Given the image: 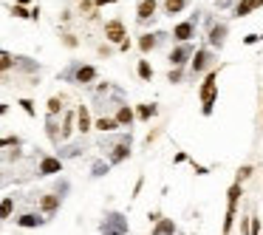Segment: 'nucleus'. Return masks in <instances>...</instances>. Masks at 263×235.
<instances>
[{"label": "nucleus", "mask_w": 263, "mask_h": 235, "mask_svg": "<svg viewBox=\"0 0 263 235\" xmlns=\"http://www.w3.org/2000/svg\"><path fill=\"white\" fill-rule=\"evenodd\" d=\"M215 97H218V74L209 71L204 79V85H201V111H204V116L213 114V108H215Z\"/></svg>", "instance_id": "2"}, {"label": "nucleus", "mask_w": 263, "mask_h": 235, "mask_svg": "<svg viewBox=\"0 0 263 235\" xmlns=\"http://www.w3.org/2000/svg\"><path fill=\"white\" fill-rule=\"evenodd\" d=\"M241 232L249 235V218H241Z\"/></svg>", "instance_id": "37"}, {"label": "nucleus", "mask_w": 263, "mask_h": 235, "mask_svg": "<svg viewBox=\"0 0 263 235\" xmlns=\"http://www.w3.org/2000/svg\"><path fill=\"white\" fill-rule=\"evenodd\" d=\"M192 34H195V23H192V20L178 23V26H176V31H173V37H176V40H181V43H187V40H190Z\"/></svg>", "instance_id": "13"}, {"label": "nucleus", "mask_w": 263, "mask_h": 235, "mask_svg": "<svg viewBox=\"0 0 263 235\" xmlns=\"http://www.w3.org/2000/svg\"><path fill=\"white\" fill-rule=\"evenodd\" d=\"M184 6H187V0H167V3H164L167 15H178V12H181Z\"/></svg>", "instance_id": "27"}, {"label": "nucleus", "mask_w": 263, "mask_h": 235, "mask_svg": "<svg viewBox=\"0 0 263 235\" xmlns=\"http://www.w3.org/2000/svg\"><path fill=\"white\" fill-rule=\"evenodd\" d=\"M114 119H116V125H119V128H130L136 116H133V111H130L128 105H119V111H116V116H114Z\"/></svg>", "instance_id": "14"}, {"label": "nucleus", "mask_w": 263, "mask_h": 235, "mask_svg": "<svg viewBox=\"0 0 263 235\" xmlns=\"http://www.w3.org/2000/svg\"><path fill=\"white\" fill-rule=\"evenodd\" d=\"M3 54H6V51H3V49H0V57H3Z\"/></svg>", "instance_id": "41"}, {"label": "nucleus", "mask_w": 263, "mask_h": 235, "mask_svg": "<svg viewBox=\"0 0 263 235\" xmlns=\"http://www.w3.org/2000/svg\"><path fill=\"white\" fill-rule=\"evenodd\" d=\"M235 218H238V210H235V207H227V218H224V235H229V232H232Z\"/></svg>", "instance_id": "23"}, {"label": "nucleus", "mask_w": 263, "mask_h": 235, "mask_svg": "<svg viewBox=\"0 0 263 235\" xmlns=\"http://www.w3.org/2000/svg\"><path fill=\"white\" fill-rule=\"evenodd\" d=\"M153 235H176V224H173V218H159Z\"/></svg>", "instance_id": "16"}, {"label": "nucleus", "mask_w": 263, "mask_h": 235, "mask_svg": "<svg viewBox=\"0 0 263 235\" xmlns=\"http://www.w3.org/2000/svg\"><path fill=\"white\" fill-rule=\"evenodd\" d=\"M156 114H159V105H153V102H150V105H139V108H136L133 116H139L142 122H147L150 116H156Z\"/></svg>", "instance_id": "21"}, {"label": "nucleus", "mask_w": 263, "mask_h": 235, "mask_svg": "<svg viewBox=\"0 0 263 235\" xmlns=\"http://www.w3.org/2000/svg\"><path fill=\"white\" fill-rule=\"evenodd\" d=\"M167 79H170V82H178V79H181V68H173V71L167 74Z\"/></svg>", "instance_id": "36"}, {"label": "nucleus", "mask_w": 263, "mask_h": 235, "mask_svg": "<svg viewBox=\"0 0 263 235\" xmlns=\"http://www.w3.org/2000/svg\"><path fill=\"white\" fill-rule=\"evenodd\" d=\"M48 116H57V114H63V97H51L48 100Z\"/></svg>", "instance_id": "25"}, {"label": "nucleus", "mask_w": 263, "mask_h": 235, "mask_svg": "<svg viewBox=\"0 0 263 235\" xmlns=\"http://www.w3.org/2000/svg\"><path fill=\"white\" fill-rule=\"evenodd\" d=\"M156 45H159V37L156 34H142V37H139V49H142L144 54H147V51H153Z\"/></svg>", "instance_id": "22"}, {"label": "nucleus", "mask_w": 263, "mask_h": 235, "mask_svg": "<svg viewBox=\"0 0 263 235\" xmlns=\"http://www.w3.org/2000/svg\"><path fill=\"white\" fill-rule=\"evenodd\" d=\"M257 40H263V37L260 34H246V37H243V43H246V45H255Z\"/></svg>", "instance_id": "35"}, {"label": "nucleus", "mask_w": 263, "mask_h": 235, "mask_svg": "<svg viewBox=\"0 0 263 235\" xmlns=\"http://www.w3.org/2000/svg\"><path fill=\"white\" fill-rule=\"evenodd\" d=\"M224 40H227V26H215V29L209 31V45L221 49V45H224Z\"/></svg>", "instance_id": "18"}, {"label": "nucleus", "mask_w": 263, "mask_h": 235, "mask_svg": "<svg viewBox=\"0 0 263 235\" xmlns=\"http://www.w3.org/2000/svg\"><path fill=\"white\" fill-rule=\"evenodd\" d=\"M77 43H79V40L74 34H63V45H68V49H77Z\"/></svg>", "instance_id": "33"}, {"label": "nucleus", "mask_w": 263, "mask_h": 235, "mask_svg": "<svg viewBox=\"0 0 263 235\" xmlns=\"http://www.w3.org/2000/svg\"><path fill=\"white\" fill-rule=\"evenodd\" d=\"M136 71H139V77H142L144 82H150V79H153V68H150L147 60H139V68H136Z\"/></svg>", "instance_id": "26"}, {"label": "nucleus", "mask_w": 263, "mask_h": 235, "mask_svg": "<svg viewBox=\"0 0 263 235\" xmlns=\"http://www.w3.org/2000/svg\"><path fill=\"white\" fill-rule=\"evenodd\" d=\"M153 15H156V0H142V3H139V9H136V20H139V23H147Z\"/></svg>", "instance_id": "11"}, {"label": "nucleus", "mask_w": 263, "mask_h": 235, "mask_svg": "<svg viewBox=\"0 0 263 235\" xmlns=\"http://www.w3.org/2000/svg\"><path fill=\"white\" fill-rule=\"evenodd\" d=\"M20 108H23V111H26L29 116H34V102H31V100H20Z\"/></svg>", "instance_id": "34"}, {"label": "nucleus", "mask_w": 263, "mask_h": 235, "mask_svg": "<svg viewBox=\"0 0 263 235\" xmlns=\"http://www.w3.org/2000/svg\"><path fill=\"white\" fill-rule=\"evenodd\" d=\"M15 65H17V57H12V54H3V57H0V77H3L6 71H12Z\"/></svg>", "instance_id": "24"}, {"label": "nucleus", "mask_w": 263, "mask_h": 235, "mask_svg": "<svg viewBox=\"0 0 263 235\" xmlns=\"http://www.w3.org/2000/svg\"><path fill=\"white\" fill-rule=\"evenodd\" d=\"M108 167H111L108 162H93V167H91V176H96V178H99V176H105V173H108Z\"/></svg>", "instance_id": "29"}, {"label": "nucleus", "mask_w": 263, "mask_h": 235, "mask_svg": "<svg viewBox=\"0 0 263 235\" xmlns=\"http://www.w3.org/2000/svg\"><path fill=\"white\" fill-rule=\"evenodd\" d=\"M128 156H130V136H122L119 142L111 148V162H108V164H119V162H125Z\"/></svg>", "instance_id": "6"}, {"label": "nucleus", "mask_w": 263, "mask_h": 235, "mask_svg": "<svg viewBox=\"0 0 263 235\" xmlns=\"http://www.w3.org/2000/svg\"><path fill=\"white\" fill-rule=\"evenodd\" d=\"M12 15H15V17H20V20H31V12H29L26 6H17V3L12 6Z\"/></svg>", "instance_id": "28"}, {"label": "nucleus", "mask_w": 263, "mask_h": 235, "mask_svg": "<svg viewBox=\"0 0 263 235\" xmlns=\"http://www.w3.org/2000/svg\"><path fill=\"white\" fill-rule=\"evenodd\" d=\"M74 111H65V116H63V128H60V139H71V133H74Z\"/></svg>", "instance_id": "15"}, {"label": "nucleus", "mask_w": 263, "mask_h": 235, "mask_svg": "<svg viewBox=\"0 0 263 235\" xmlns=\"http://www.w3.org/2000/svg\"><path fill=\"white\" fill-rule=\"evenodd\" d=\"M190 54H192V49H190L187 43L178 45L176 51H170V65H173V68H181V65L187 63V57H190Z\"/></svg>", "instance_id": "12"}, {"label": "nucleus", "mask_w": 263, "mask_h": 235, "mask_svg": "<svg viewBox=\"0 0 263 235\" xmlns=\"http://www.w3.org/2000/svg\"><path fill=\"white\" fill-rule=\"evenodd\" d=\"M48 218H43L40 213H23V215H17L15 218V224L17 227H23V229H34V227H43Z\"/></svg>", "instance_id": "8"}, {"label": "nucleus", "mask_w": 263, "mask_h": 235, "mask_svg": "<svg viewBox=\"0 0 263 235\" xmlns=\"http://www.w3.org/2000/svg\"><path fill=\"white\" fill-rule=\"evenodd\" d=\"M15 3H17V6H29L31 0H15Z\"/></svg>", "instance_id": "40"}, {"label": "nucleus", "mask_w": 263, "mask_h": 235, "mask_svg": "<svg viewBox=\"0 0 263 235\" xmlns=\"http://www.w3.org/2000/svg\"><path fill=\"white\" fill-rule=\"evenodd\" d=\"M74 116H77V130H79V133H88V130L93 128V122H91V111H88L85 105H79L77 111H74Z\"/></svg>", "instance_id": "9"}, {"label": "nucleus", "mask_w": 263, "mask_h": 235, "mask_svg": "<svg viewBox=\"0 0 263 235\" xmlns=\"http://www.w3.org/2000/svg\"><path fill=\"white\" fill-rule=\"evenodd\" d=\"M105 37L111 40V43H116V45H119L122 40H128V31H125L122 20H111V23H105Z\"/></svg>", "instance_id": "7"}, {"label": "nucleus", "mask_w": 263, "mask_h": 235, "mask_svg": "<svg viewBox=\"0 0 263 235\" xmlns=\"http://www.w3.org/2000/svg\"><path fill=\"white\" fill-rule=\"evenodd\" d=\"M0 82H3V77H0Z\"/></svg>", "instance_id": "43"}, {"label": "nucleus", "mask_w": 263, "mask_h": 235, "mask_svg": "<svg viewBox=\"0 0 263 235\" xmlns=\"http://www.w3.org/2000/svg\"><path fill=\"white\" fill-rule=\"evenodd\" d=\"M99 232L102 235H128L130 232V224H128V218H125L122 213L111 210V213H105V218H102Z\"/></svg>", "instance_id": "1"}, {"label": "nucleus", "mask_w": 263, "mask_h": 235, "mask_svg": "<svg viewBox=\"0 0 263 235\" xmlns=\"http://www.w3.org/2000/svg\"><path fill=\"white\" fill-rule=\"evenodd\" d=\"M249 176H252V167H249V164H243L241 170H238V178H235V181H238V184H243Z\"/></svg>", "instance_id": "30"}, {"label": "nucleus", "mask_w": 263, "mask_h": 235, "mask_svg": "<svg viewBox=\"0 0 263 235\" xmlns=\"http://www.w3.org/2000/svg\"><path fill=\"white\" fill-rule=\"evenodd\" d=\"M57 173H63L60 156H43L40 159V164H37V176H57Z\"/></svg>", "instance_id": "5"}, {"label": "nucleus", "mask_w": 263, "mask_h": 235, "mask_svg": "<svg viewBox=\"0 0 263 235\" xmlns=\"http://www.w3.org/2000/svg\"><path fill=\"white\" fill-rule=\"evenodd\" d=\"M60 77H63V79H71V82H77V85H91L93 79H96V68H93V65L77 63V65H71L68 71H63Z\"/></svg>", "instance_id": "3"}, {"label": "nucleus", "mask_w": 263, "mask_h": 235, "mask_svg": "<svg viewBox=\"0 0 263 235\" xmlns=\"http://www.w3.org/2000/svg\"><path fill=\"white\" fill-rule=\"evenodd\" d=\"M15 196H6V199L0 201V221H9L12 218V213H15Z\"/></svg>", "instance_id": "17"}, {"label": "nucleus", "mask_w": 263, "mask_h": 235, "mask_svg": "<svg viewBox=\"0 0 263 235\" xmlns=\"http://www.w3.org/2000/svg\"><path fill=\"white\" fill-rule=\"evenodd\" d=\"M257 6H263V0H257Z\"/></svg>", "instance_id": "42"}, {"label": "nucleus", "mask_w": 263, "mask_h": 235, "mask_svg": "<svg viewBox=\"0 0 263 235\" xmlns=\"http://www.w3.org/2000/svg\"><path fill=\"white\" fill-rule=\"evenodd\" d=\"M20 145V139L17 136H9V139H0V148H17Z\"/></svg>", "instance_id": "32"}, {"label": "nucleus", "mask_w": 263, "mask_h": 235, "mask_svg": "<svg viewBox=\"0 0 263 235\" xmlns=\"http://www.w3.org/2000/svg\"><path fill=\"white\" fill-rule=\"evenodd\" d=\"M93 128H96V130H102V133H111V130H116L119 125H116V119H114V116H99Z\"/></svg>", "instance_id": "19"}, {"label": "nucleus", "mask_w": 263, "mask_h": 235, "mask_svg": "<svg viewBox=\"0 0 263 235\" xmlns=\"http://www.w3.org/2000/svg\"><path fill=\"white\" fill-rule=\"evenodd\" d=\"M255 9H257V0H241V3L235 6V15H238V17H246V15H252Z\"/></svg>", "instance_id": "20"}, {"label": "nucleus", "mask_w": 263, "mask_h": 235, "mask_svg": "<svg viewBox=\"0 0 263 235\" xmlns=\"http://www.w3.org/2000/svg\"><path fill=\"white\" fill-rule=\"evenodd\" d=\"M6 111H9V105H6V102H0V116L6 114Z\"/></svg>", "instance_id": "39"}, {"label": "nucleus", "mask_w": 263, "mask_h": 235, "mask_svg": "<svg viewBox=\"0 0 263 235\" xmlns=\"http://www.w3.org/2000/svg\"><path fill=\"white\" fill-rule=\"evenodd\" d=\"M60 204H63V196H60V193H43V196H40V213H43V218H54Z\"/></svg>", "instance_id": "4"}, {"label": "nucleus", "mask_w": 263, "mask_h": 235, "mask_svg": "<svg viewBox=\"0 0 263 235\" xmlns=\"http://www.w3.org/2000/svg\"><path fill=\"white\" fill-rule=\"evenodd\" d=\"M108 3H116V0H93V6H108Z\"/></svg>", "instance_id": "38"}, {"label": "nucleus", "mask_w": 263, "mask_h": 235, "mask_svg": "<svg viewBox=\"0 0 263 235\" xmlns=\"http://www.w3.org/2000/svg\"><path fill=\"white\" fill-rule=\"evenodd\" d=\"M249 235H260V218H249Z\"/></svg>", "instance_id": "31"}, {"label": "nucleus", "mask_w": 263, "mask_h": 235, "mask_svg": "<svg viewBox=\"0 0 263 235\" xmlns=\"http://www.w3.org/2000/svg\"><path fill=\"white\" fill-rule=\"evenodd\" d=\"M209 63H213V60H209V51H206V49H198L195 54H192V74L206 71V68H209Z\"/></svg>", "instance_id": "10"}]
</instances>
